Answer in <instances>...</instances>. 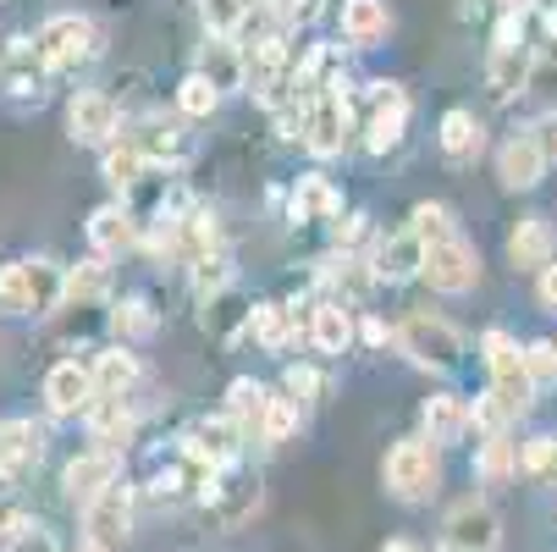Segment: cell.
Returning a JSON list of instances; mask_svg holds the SVG:
<instances>
[{"label": "cell", "instance_id": "cell-28", "mask_svg": "<svg viewBox=\"0 0 557 552\" xmlns=\"http://www.w3.org/2000/svg\"><path fill=\"white\" fill-rule=\"evenodd\" d=\"M530 50L524 45H492V61H486V84H492V100H513L524 95V77H530Z\"/></svg>", "mask_w": 557, "mask_h": 552}, {"label": "cell", "instance_id": "cell-37", "mask_svg": "<svg viewBox=\"0 0 557 552\" xmlns=\"http://www.w3.org/2000/svg\"><path fill=\"white\" fill-rule=\"evenodd\" d=\"M442 149L453 155V161L481 155V122H474V111H447L442 116Z\"/></svg>", "mask_w": 557, "mask_h": 552}, {"label": "cell", "instance_id": "cell-14", "mask_svg": "<svg viewBox=\"0 0 557 552\" xmlns=\"http://www.w3.org/2000/svg\"><path fill=\"white\" fill-rule=\"evenodd\" d=\"M66 127H72L77 144H106V149H111L116 133H122V111H116L111 95L89 89V95H72V106H66Z\"/></svg>", "mask_w": 557, "mask_h": 552}, {"label": "cell", "instance_id": "cell-6", "mask_svg": "<svg viewBox=\"0 0 557 552\" xmlns=\"http://www.w3.org/2000/svg\"><path fill=\"white\" fill-rule=\"evenodd\" d=\"M503 541V519L486 498H463L447 508L442 519V552H497Z\"/></svg>", "mask_w": 557, "mask_h": 552}, {"label": "cell", "instance_id": "cell-8", "mask_svg": "<svg viewBox=\"0 0 557 552\" xmlns=\"http://www.w3.org/2000/svg\"><path fill=\"white\" fill-rule=\"evenodd\" d=\"M95 398H100V387H95V370H89V365H77V359L50 365V376H45V409H50L55 420L89 415Z\"/></svg>", "mask_w": 557, "mask_h": 552}, {"label": "cell", "instance_id": "cell-56", "mask_svg": "<svg viewBox=\"0 0 557 552\" xmlns=\"http://www.w3.org/2000/svg\"><path fill=\"white\" fill-rule=\"evenodd\" d=\"M381 552H420V547H414V541H404V536H397V541H386Z\"/></svg>", "mask_w": 557, "mask_h": 552}, {"label": "cell", "instance_id": "cell-55", "mask_svg": "<svg viewBox=\"0 0 557 552\" xmlns=\"http://www.w3.org/2000/svg\"><path fill=\"white\" fill-rule=\"evenodd\" d=\"M72 552H116V547H106V541H89V536H84V541H77Z\"/></svg>", "mask_w": 557, "mask_h": 552}, {"label": "cell", "instance_id": "cell-48", "mask_svg": "<svg viewBox=\"0 0 557 552\" xmlns=\"http://www.w3.org/2000/svg\"><path fill=\"white\" fill-rule=\"evenodd\" d=\"M524 365H530L535 387L541 381H557V343H524Z\"/></svg>", "mask_w": 557, "mask_h": 552}, {"label": "cell", "instance_id": "cell-25", "mask_svg": "<svg viewBox=\"0 0 557 552\" xmlns=\"http://www.w3.org/2000/svg\"><path fill=\"white\" fill-rule=\"evenodd\" d=\"M293 221H337L343 216V194H337V183L332 177H321V172H304L298 183H293Z\"/></svg>", "mask_w": 557, "mask_h": 552}, {"label": "cell", "instance_id": "cell-32", "mask_svg": "<svg viewBox=\"0 0 557 552\" xmlns=\"http://www.w3.org/2000/svg\"><path fill=\"white\" fill-rule=\"evenodd\" d=\"M106 293H111V266H106V260H77V266L66 271V293H61V304L89 309V304H100Z\"/></svg>", "mask_w": 557, "mask_h": 552}, {"label": "cell", "instance_id": "cell-52", "mask_svg": "<svg viewBox=\"0 0 557 552\" xmlns=\"http://www.w3.org/2000/svg\"><path fill=\"white\" fill-rule=\"evenodd\" d=\"M0 469L17 476V447H12V420H0Z\"/></svg>", "mask_w": 557, "mask_h": 552}, {"label": "cell", "instance_id": "cell-2", "mask_svg": "<svg viewBox=\"0 0 557 552\" xmlns=\"http://www.w3.org/2000/svg\"><path fill=\"white\" fill-rule=\"evenodd\" d=\"M66 293V271L55 260H7L0 266V309L12 315H50Z\"/></svg>", "mask_w": 557, "mask_h": 552}, {"label": "cell", "instance_id": "cell-9", "mask_svg": "<svg viewBox=\"0 0 557 552\" xmlns=\"http://www.w3.org/2000/svg\"><path fill=\"white\" fill-rule=\"evenodd\" d=\"M293 77V50H287V34L282 28H271V34H260L249 50H244V89L249 95H271V89H282Z\"/></svg>", "mask_w": 557, "mask_h": 552}, {"label": "cell", "instance_id": "cell-51", "mask_svg": "<svg viewBox=\"0 0 557 552\" xmlns=\"http://www.w3.org/2000/svg\"><path fill=\"white\" fill-rule=\"evenodd\" d=\"M12 552H61V547H55V536H50L45 525H34V530H28V536L12 547Z\"/></svg>", "mask_w": 557, "mask_h": 552}, {"label": "cell", "instance_id": "cell-36", "mask_svg": "<svg viewBox=\"0 0 557 552\" xmlns=\"http://www.w3.org/2000/svg\"><path fill=\"white\" fill-rule=\"evenodd\" d=\"M524 95H530V106H535V111H552V116H557V45H546V50L530 61Z\"/></svg>", "mask_w": 557, "mask_h": 552}, {"label": "cell", "instance_id": "cell-12", "mask_svg": "<svg viewBox=\"0 0 557 552\" xmlns=\"http://www.w3.org/2000/svg\"><path fill=\"white\" fill-rule=\"evenodd\" d=\"M546 161H552V149H546L535 133H513V138L497 149V177H503V188L530 194V188H541Z\"/></svg>", "mask_w": 557, "mask_h": 552}, {"label": "cell", "instance_id": "cell-5", "mask_svg": "<svg viewBox=\"0 0 557 552\" xmlns=\"http://www.w3.org/2000/svg\"><path fill=\"white\" fill-rule=\"evenodd\" d=\"M39 56H45V72H77L84 61L100 56V34L89 17H77V12H55L45 17V28L34 34Z\"/></svg>", "mask_w": 557, "mask_h": 552}, {"label": "cell", "instance_id": "cell-39", "mask_svg": "<svg viewBox=\"0 0 557 552\" xmlns=\"http://www.w3.org/2000/svg\"><path fill=\"white\" fill-rule=\"evenodd\" d=\"M474 476L481 481H508V476H519V447L508 442V437H486V447H481V458H474Z\"/></svg>", "mask_w": 557, "mask_h": 552}, {"label": "cell", "instance_id": "cell-34", "mask_svg": "<svg viewBox=\"0 0 557 552\" xmlns=\"http://www.w3.org/2000/svg\"><path fill=\"white\" fill-rule=\"evenodd\" d=\"M249 332L265 354H282L293 343V309L287 304H255L249 309Z\"/></svg>", "mask_w": 557, "mask_h": 552}, {"label": "cell", "instance_id": "cell-3", "mask_svg": "<svg viewBox=\"0 0 557 552\" xmlns=\"http://www.w3.org/2000/svg\"><path fill=\"white\" fill-rule=\"evenodd\" d=\"M381 481H386V492H392L397 503H425V498L436 492V481H442L436 442H431V437H404V442L386 453Z\"/></svg>", "mask_w": 557, "mask_h": 552}, {"label": "cell", "instance_id": "cell-27", "mask_svg": "<svg viewBox=\"0 0 557 552\" xmlns=\"http://www.w3.org/2000/svg\"><path fill=\"white\" fill-rule=\"evenodd\" d=\"M95 387H100V398H127V392H133V381H138V354L127 348V343H111V348H100L95 354Z\"/></svg>", "mask_w": 557, "mask_h": 552}, {"label": "cell", "instance_id": "cell-31", "mask_svg": "<svg viewBox=\"0 0 557 552\" xmlns=\"http://www.w3.org/2000/svg\"><path fill=\"white\" fill-rule=\"evenodd\" d=\"M392 17H386V0H343V39L348 45H375L386 39Z\"/></svg>", "mask_w": 557, "mask_h": 552}, {"label": "cell", "instance_id": "cell-4", "mask_svg": "<svg viewBox=\"0 0 557 552\" xmlns=\"http://www.w3.org/2000/svg\"><path fill=\"white\" fill-rule=\"evenodd\" d=\"M397 348H404L420 370H458V359H463V332L453 327V321H442V315H425V309H414L404 327H397Z\"/></svg>", "mask_w": 557, "mask_h": 552}, {"label": "cell", "instance_id": "cell-46", "mask_svg": "<svg viewBox=\"0 0 557 552\" xmlns=\"http://www.w3.org/2000/svg\"><path fill=\"white\" fill-rule=\"evenodd\" d=\"M298 431V404L293 398H271V415H265V442H287Z\"/></svg>", "mask_w": 557, "mask_h": 552}, {"label": "cell", "instance_id": "cell-35", "mask_svg": "<svg viewBox=\"0 0 557 552\" xmlns=\"http://www.w3.org/2000/svg\"><path fill=\"white\" fill-rule=\"evenodd\" d=\"M144 172H149V161H144V149L127 138V144H111L106 149V161H100V177L111 183V188H122V194H133L138 183H144Z\"/></svg>", "mask_w": 557, "mask_h": 552}, {"label": "cell", "instance_id": "cell-13", "mask_svg": "<svg viewBox=\"0 0 557 552\" xmlns=\"http://www.w3.org/2000/svg\"><path fill=\"white\" fill-rule=\"evenodd\" d=\"M244 426H237L232 415H210V420H199L194 431H188V453L199 458V464H210V469H232L237 458H244Z\"/></svg>", "mask_w": 557, "mask_h": 552}, {"label": "cell", "instance_id": "cell-19", "mask_svg": "<svg viewBox=\"0 0 557 552\" xmlns=\"http://www.w3.org/2000/svg\"><path fill=\"white\" fill-rule=\"evenodd\" d=\"M557 232H552V221L546 216H524L513 232H508V260L519 266V271H546L557 255Z\"/></svg>", "mask_w": 557, "mask_h": 552}, {"label": "cell", "instance_id": "cell-11", "mask_svg": "<svg viewBox=\"0 0 557 552\" xmlns=\"http://www.w3.org/2000/svg\"><path fill=\"white\" fill-rule=\"evenodd\" d=\"M425 282H431L436 293L458 298V293H469L474 282H481V255H474L463 238H447V244L425 249Z\"/></svg>", "mask_w": 557, "mask_h": 552}, {"label": "cell", "instance_id": "cell-23", "mask_svg": "<svg viewBox=\"0 0 557 552\" xmlns=\"http://www.w3.org/2000/svg\"><path fill=\"white\" fill-rule=\"evenodd\" d=\"M226 415L244 426L249 442H265V415H271V392L255 381V376H237L226 387Z\"/></svg>", "mask_w": 557, "mask_h": 552}, {"label": "cell", "instance_id": "cell-20", "mask_svg": "<svg viewBox=\"0 0 557 552\" xmlns=\"http://www.w3.org/2000/svg\"><path fill=\"white\" fill-rule=\"evenodd\" d=\"M133 144L144 149V161H161V167H188L194 161V138L177 122H166V116H144Z\"/></svg>", "mask_w": 557, "mask_h": 552}, {"label": "cell", "instance_id": "cell-10", "mask_svg": "<svg viewBox=\"0 0 557 552\" xmlns=\"http://www.w3.org/2000/svg\"><path fill=\"white\" fill-rule=\"evenodd\" d=\"M122 481V458L116 453H106V447H89V453H77V458H66V469H61V487H66V498L77 503V508H89L106 487H116Z\"/></svg>", "mask_w": 557, "mask_h": 552}, {"label": "cell", "instance_id": "cell-38", "mask_svg": "<svg viewBox=\"0 0 557 552\" xmlns=\"http://www.w3.org/2000/svg\"><path fill=\"white\" fill-rule=\"evenodd\" d=\"M519 469L535 481V487H557V431L546 437H530L524 453H519Z\"/></svg>", "mask_w": 557, "mask_h": 552}, {"label": "cell", "instance_id": "cell-7", "mask_svg": "<svg viewBox=\"0 0 557 552\" xmlns=\"http://www.w3.org/2000/svg\"><path fill=\"white\" fill-rule=\"evenodd\" d=\"M348 133H354V106H348L343 89L309 100V111H304V149H309V155L332 161V155L348 149Z\"/></svg>", "mask_w": 557, "mask_h": 552}, {"label": "cell", "instance_id": "cell-53", "mask_svg": "<svg viewBox=\"0 0 557 552\" xmlns=\"http://www.w3.org/2000/svg\"><path fill=\"white\" fill-rule=\"evenodd\" d=\"M359 338H364L370 348H381V343H392L397 332H392V327H381V321H375V315H364V327H359Z\"/></svg>", "mask_w": 557, "mask_h": 552}, {"label": "cell", "instance_id": "cell-43", "mask_svg": "<svg viewBox=\"0 0 557 552\" xmlns=\"http://www.w3.org/2000/svg\"><path fill=\"white\" fill-rule=\"evenodd\" d=\"M215 106H221V89L210 84V77L188 72L183 84H177V111H183V116H210Z\"/></svg>", "mask_w": 557, "mask_h": 552}, {"label": "cell", "instance_id": "cell-30", "mask_svg": "<svg viewBox=\"0 0 557 552\" xmlns=\"http://www.w3.org/2000/svg\"><path fill=\"white\" fill-rule=\"evenodd\" d=\"M321 282L326 287H337V304H354V298H364V287L375 282V271H370V260H359V255H326L321 260Z\"/></svg>", "mask_w": 557, "mask_h": 552}, {"label": "cell", "instance_id": "cell-18", "mask_svg": "<svg viewBox=\"0 0 557 552\" xmlns=\"http://www.w3.org/2000/svg\"><path fill=\"white\" fill-rule=\"evenodd\" d=\"M0 84H7V95H17V100H39V89H45V56H39V45L34 39H7L0 45Z\"/></svg>", "mask_w": 557, "mask_h": 552}, {"label": "cell", "instance_id": "cell-42", "mask_svg": "<svg viewBox=\"0 0 557 552\" xmlns=\"http://www.w3.org/2000/svg\"><path fill=\"white\" fill-rule=\"evenodd\" d=\"M188 277H194V293H199V298H221V293L232 287V260L215 249V255L194 260V266H188Z\"/></svg>", "mask_w": 557, "mask_h": 552}, {"label": "cell", "instance_id": "cell-45", "mask_svg": "<svg viewBox=\"0 0 557 552\" xmlns=\"http://www.w3.org/2000/svg\"><path fill=\"white\" fill-rule=\"evenodd\" d=\"M12 447H17V469L39 464V458H45V426H34V420H12Z\"/></svg>", "mask_w": 557, "mask_h": 552}, {"label": "cell", "instance_id": "cell-54", "mask_svg": "<svg viewBox=\"0 0 557 552\" xmlns=\"http://www.w3.org/2000/svg\"><path fill=\"white\" fill-rule=\"evenodd\" d=\"M535 293H541V304H546V309H557V260H552V266L541 271V282H535Z\"/></svg>", "mask_w": 557, "mask_h": 552}, {"label": "cell", "instance_id": "cell-58", "mask_svg": "<svg viewBox=\"0 0 557 552\" xmlns=\"http://www.w3.org/2000/svg\"><path fill=\"white\" fill-rule=\"evenodd\" d=\"M0 525H7V514H0Z\"/></svg>", "mask_w": 557, "mask_h": 552}, {"label": "cell", "instance_id": "cell-1", "mask_svg": "<svg viewBox=\"0 0 557 552\" xmlns=\"http://www.w3.org/2000/svg\"><path fill=\"white\" fill-rule=\"evenodd\" d=\"M481 359H486V370H492V398L508 409V420L530 415V404H535V376H530V365H524V348H519L503 327H492V332L481 338Z\"/></svg>", "mask_w": 557, "mask_h": 552}, {"label": "cell", "instance_id": "cell-49", "mask_svg": "<svg viewBox=\"0 0 557 552\" xmlns=\"http://www.w3.org/2000/svg\"><path fill=\"white\" fill-rule=\"evenodd\" d=\"M282 381H287V398H293V404H309L314 392H321V376H314L309 365H287Z\"/></svg>", "mask_w": 557, "mask_h": 552}, {"label": "cell", "instance_id": "cell-29", "mask_svg": "<svg viewBox=\"0 0 557 552\" xmlns=\"http://www.w3.org/2000/svg\"><path fill=\"white\" fill-rule=\"evenodd\" d=\"M199 77H210V84L226 95V89H244V45L237 39H221V34H210V45H205V56H199V66H194Z\"/></svg>", "mask_w": 557, "mask_h": 552}, {"label": "cell", "instance_id": "cell-24", "mask_svg": "<svg viewBox=\"0 0 557 552\" xmlns=\"http://www.w3.org/2000/svg\"><path fill=\"white\" fill-rule=\"evenodd\" d=\"M309 338H314V348H321V354H348V348H354V338H359L354 309H348V304H337V298L314 304V309H309Z\"/></svg>", "mask_w": 557, "mask_h": 552}, {"label": "cell", "instance_id": "cell-21", "mask_svg": "<svg viewBox=\"0 0 557 552\" xmlns=\"http://www.w3.org/2000/svg\"><path fill=\"white\" fill-rule=\"evenodd\" d=\"M84 426H89V437H95L106 453H122V447L133 442V431H138V415H133L127 398H95L89 415H84Z\"/></svg>", "mask_w": 557, "mask_h": 552}, {"label": "cell", "instance_id": "cell-22", "mask_svg": "<svg viewBox=\"0 0 557 552\" xmlns=\"http://www.w3.org/2000/svg\"><path fill=\"white\" fill-rule=\"evenodd\" d=\"M89 244L100 249V260L138 249V216H133L122 199H116V205H100V210L89 216Z\"/></svg>", "mask_w": 557, "mask_h": 552}, {"label": "cell", "instance_id": "cell-40", "mask_svg": "<svg viewBox=\"0 0 557 552\" xmlns=\"http://www.w3.org/2000/svg\"><path fill=\"white\" fill-rule=\"evenodd\" d=\"M199 12H205V28L232 39L237 28H244L255 17V0H199Z\"/></svg>", "mask_w": 557, "mask_h": 552}, {"label": "cell", "instance_id": "cell-16", "mask_svg": "<svg viewBox=\"0 0 557 552\" xmlns=\"http://www.w3.org/2000/svg\"><path fill=\"white\" fill-rule=\"evenodd\" d=\"M404 122H409V100L397 84H370V122H364V149L370 155H386L397 138H404Z\"/></svg>", "mask_w": 557, "mask_h": 552}, {"label": "cell", "instance_id": "cell-26", "mask_svg": "<svg viewBox=\"0 0 557 552\" xmlns=\"http://www.w3.org/2000/svg\"><path fill=\"white\" fill-rule=\"evenodd\" d=\"M469 426H474V404L453 398V392H436V398H425V437H431L436 447L463 442Z\"/></svg>", "mask_w": 557, "mask_h": 552}, {"label": "cell", "instance_id": "cell-47", "mask_svg": "<svg viewBox=\"0 0 557 552\" xmlns=\"http://www.w3.org/2000/svg\"><path fill=\"white\" fill-rule=\"evenodd\" d=\"M271 17H276V28L314 23V17H321V0H271Z\"/></svg>", "mask_w": 557, "mask_h": 552}, {"label": "cell", "instance_id": "cell-44", "mask_svg": "<svg viewBox=\"0 0 557 552\" xmlns=\"http://www.w3.org/2000/svg\"><path fill=\"white\" fill-rule=\"evenodd\" d=\"M420 238H425V249H436V244H447V238H458V226H453V216H447V205H414V221H409Z\"/></svg>", "mask_w": 557, "mask_h": 552}, {"label": "cell", "instance_id": "cell-15", "mask_svg": "<svg viewBox=\"0 0 557 552\" xmlns=\"http://www.w3.org/2000/svg\"><path fill=\"white\" fill-rule=\"evenodd\" d=\"M370 271H375V282H414V277H425V238L414 226L392 232V238L375 244Z\"/></svg>", "mask_w": 557, "mask_h": 552}, {"label": "cell", "instance_id": "cell-33", "mask_svg": "<svg viewBox=\"0 0 557 552\" xmlns=\"http://www.w3.org/2000/svg\"><path fill=\"white\" fill-rule=\"evenodd\" d=\"M177 244H183V260H188V266L205 260V255H215V249H221L215 216H210V210H183V216H177Z\"/></svg>", "mask_w": 557, "mask_h": 552}, {"label": "cell", "instance_id": "cell-50", "mask_svg": "<svg viewBox=\"0 0 557 552\" xmlns=\"http://www.w3.org/2000/svg\"><path fill=\"white\" fill-rule=\"evenodd\" d=\"M34 525H39V519H28V514H7V525H0V547L12 552V547H17V541H23Z\"/></svg>", "mask_w": 557, "mask_h": 552}, {"label": "cell", "instance_id": "cell-57", "mask_svg": "<svg viewBox=\"0 0 557 552\" xmlns=\"http://www.w3.org/2000/svg\"><path fill=\"white\" fill-rule=\"evenodd\" d=\"M546 149H552V161H557V127H552V144H546Z\"/></svg>", "mask_w": 557, "mask_h": 552}, {"label": "cell", "instance_id": "cell-17", "mask_svg": "<svg viewBox=\"0 0 557 552\" xmlns=\"http://www.w3.org/2000/svg\"><path fill=\"white\" fill-rule=\"evenodd\" d=\"M84 530H89V541H106V547L127 541V530H133V487H127V481L106 487V492L84 508Z\"/></svg>", "mask_w": 557, "mask_h": 552}, {"label": "cell", "instance_id": "cell-41", "mask_svg": "<svg viewBox=\"0 0 557 552\" xmlns=\"http://www.w3.org/2000/svg\"><path fill=\"white\" fill-rule=\"evenodd\" d=\"M111 332L127 343V338H144V332H154V315H149V298L144 293H127L116 309H111Z\"/></svg>", "mask_w": 557, "mask_h": 552}]
</instances>
